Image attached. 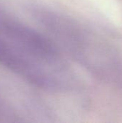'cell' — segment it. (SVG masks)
I'll return each instance as SVG.
<instances>
[{
  "instance_id": "obj_1",
  "label": "cell",
  "mask_w": 122,
  "mask_h": 123,
  "mask_svg": "<svg viewBox=\"0 0 122 123\" xmlns=\"http://www.w3.org/2000/svg\"><path fill=\"white\" fill-rule=\"evenodd\" d=\"M0 34L27 58L45 68L64 71L55 45L45 36L24 24L6 17L0 19Z\"/></svg>"
},
{
  "instance_id": "obj_2",
  "label": "cell",
  "mask_w": 122,
  "mask_h": 123,
  "mask_svg": "<svg viewBox=\"0 0 122 123\" xmlns=\"http://www.w3.org/2000/svg\"><path fill=\"white\" fill-rule=\"evenodd\" d=\"M0 65L36 86L44 88L51 86V76L45 68L27 58L1 37Z\"/></svg>"
}]
</instances>
